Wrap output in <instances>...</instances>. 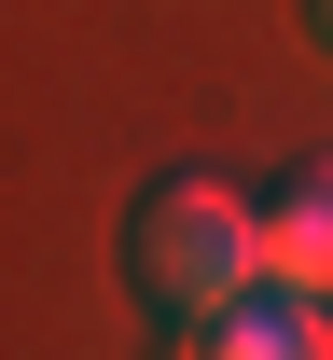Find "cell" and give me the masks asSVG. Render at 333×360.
Masks as SVG:
<instances>
[{
  "mask_svg": "<svg viewBox=\"0 0 333 360\" xmlns=\"http://www.w3.org/2000/svg\"><path fill=\"white\" fill-rule=\"evenodd\" d=\"M264 277H306V291H333V153H291L264 194Z\"/></svg>",
  "mask_w": 333,
  "mask_h": 360,
  "instance_id": "3957f363",
  "label": "cell"
},
{
  "mask_svg": "<svg viewBox=\"0 0 333 360\" xmlns=\"http://www.w3.org/2000/svg\"><path fill=\"white\" fill-rule=\"evenodd\" d=\"M306 42H333V0H306Z\"/></svg>",
  "mask_w": 333,
  "mask_h": 360,
  "instance_id": "277c9868",
  "label": "cell"
},
{
  "mask_svg": "<svg viewBox=\"0 0 333 360\" xmlns=\"http://www.w3.org/2000/svg\"><path fill=\"white\" fill-rule=\"evenodd\" d=\"M181 347H194V360H333V291H306V277H250L237 305H208Z\"/></svg>",
  "mask_w": 333,
  "mask_h": 360,
  "instance_id": "7a4b0ae2",
  "label": "cell"
},
{
  "mask_svg": "<svg viewBox=\"0 0 333 360\" xmlns=\"http://www.w3.org/2000/svg\"><path fill=\"white\" fill-rule=\"evenodd\" d=\"M250 277H264V208H250L237 180L208 167H153L139 194H125V291H139V319L181 347L208 305H237Z\"/></svg>",
  "mask_w": 333,
  "mask_h": 360,
  "instance_id": "6da1fadb",
  "label": "cell"
}]
</instances>
